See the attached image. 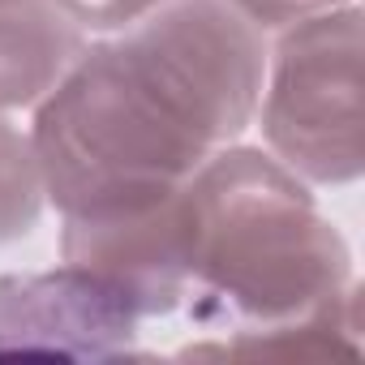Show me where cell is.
Returning a JSON list of instances; mask_svg holds the SVG:
<instances>
[{
	"label": "cell",
	"instance_id": "4",
	"mask_svg": "<svg viewBox=\"0 0 365 365\" xmlns=\"http://www.w3.org/2000/svg\"><path fill=\"white\" fill-rule=\"evenodd\" d=\"M142 314L108 279L61 262L52 271L0 275V356L43 352L65 361L142 356Z\"/></svg>",
	"mask_w": 365,
	"mask_h": 365
},
{
	"label": "cell",
	"instance_id": "2",
	"mask_svg": "<svg viewBox=\"0 0 365 365\" xmlns=\"http://www.w3.org/2000/svg\"><path fill=\"white\" fill-rule=\"evenodd\" d=\"M185 301L207 335H271L361 314L344 232L314 185L262 146L232 142L180 185Z\"/></svg>",
	"mask_w": 365,
	"mask_h": 365
},
{
	"label": "cell",
	"instance_id": "8",
	"mask_svg": "<svg viewBox=\"0 0 365 365\" xmlns=\"http://www.w3.org/2000/svg\"><path fill=\"white\" fill-rule=\"evenodd\" d=\"M232 9H241L254 26H262L267 35L297 22V18H309V14H322V9H339V5H352V0H228Z\"/></svg>",
	"mask_w": 365,
	"mask_h": 365
},
{
	"label": "cell",
	"instance_id": "5",
	"mask_svg": "<svg viewBox=\"0 0 365 365\" xmlns=\"http://www.w3.org/2000/svg\"><path fill=\"white\" fill-rule=\"evenodd\" d=\"M86 43L56 0H0V112L35 108Z\"/></svg>",
	"mask_w": 365,
	"mask_h": 365
},
{
	"label": "cell",
	"instance_id": "7",
	"mask_svg": "<svg viewBox=\"0 0 365 365\" xmlns=\"http://www.w3.org/2000/svg\"><path fill=\"white\" fill-rule=\"evenodd\" d=\"M163 5H168V0H56V9H61L86 39L129 31V26H138L142 18H150V14L163 9Z\"/></svg>",
	"mask_w": 365,
	"mask_h": 365
},
{
	"label": "cell",
	"instance_id": "3",
	"mask_svg": "<svg viewBox=\"0 0 365 365\" xmlns=\"http://www.w3.org/2000/svg\"><path fill=\"white\" fill-rule=\"evenodd\" d=\"M361 56V0L267 35L254 125L262 129V150L305 185H352L365 172Z\"/></svg>",
	"mask_w": 365,
	"mask_h": 365
},
{
	"label": "cell",
	"instance_id": "6",
	"mask_svg": "<svg viewBox=\"0 0 365 365\" xmlns=\"http://www.w3.org/2000/svg\"><path fill=\"white\" fill-rule=\"evenodd\" d=\"M43 211H48V190L31 129L14 125L9 112H0V245L31 237Z\"/></svg>",
	"mask_w": 365,
	"mask_h": 365
},
{
	"label": "cell",
	"instance_id": "1",
	"mask_svg": "<svg viewBox=\"0 0 365 365\" xmlns=\"http://www.w3.org/2000/svg\"><path fill=\"white\" fill-rule=\"evenodd\" d=\"M267 31L228 0H168L91 39L31 108L48 207L125 211L168 198L254 125Z\"/></svg>",
	"mask_w": 365,
	"mask_h": 365
}]
</instances>
